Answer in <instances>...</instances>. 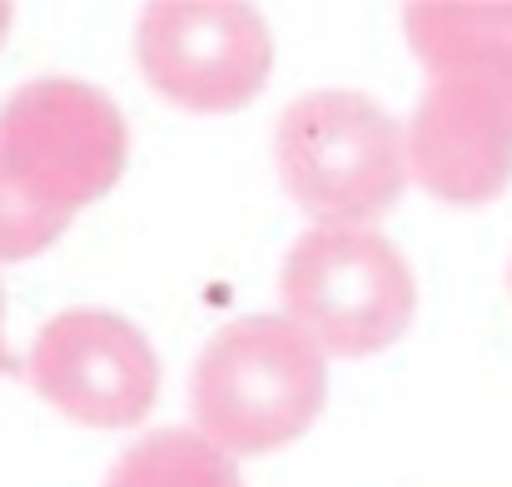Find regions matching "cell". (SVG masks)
<instances>
[{"mask_svg": "<svg viewBox=\"0 0 512 487\" xmlns=\"http://www.w3.org/2000/svg\"><path fill=\"white\" fill-rule=\"evenodd\" d=\"M274 164L289 199L319 229H368L408 184L403 125L358 90H309L274 130Z\"/></svg>", "mask_w": 512, "mask_h": 487, "instance_id": "3957f363", "label": "cell"}, {"mask_svg": "<svg viewBox=\"0 0 512 487\" xmlns=\"http://www.w3.org/2000/svg\"><path fill=\"white\" fill-rule=\"evenodd\" d=\"M194 433L224 458H264L314 428L329 398V358L289 319H234L194 358Z\"/></svg>", "mask_w": 512, "mask_h": 487, "instance_id": "7a4b0ae2", "label": "cell"}, {"mask_svg": "<svg viewBox=\"0 0 512 487\" xmlns=\"http://www.w3.org/2000/svg\"><path fill=\"white\" fill-rule=\"evenodd\" d=\"M145 80L184 110H244L274 70V30L239 0H160L135 25Z\"/></svg>", "mask_w": 512, "mask_h": 487, "instance_id": "5b68a950", "label": "cell"}, {"mask_svg": "<svg viewBox=\"0 0 512 487\" xmlns=\"http://www.w3.org/2000/svg\"><path fill=\"white\" fill-rule=\"evenodd\" d=\"M10 20H15V10L0 0V45H5V35H10Z\"/></svg>", "mask_w": 512, "mask_h": 487, "instance_id": "8fae6325", "label": "cell"}, {"mask_svg": "<svg viewBox=\"0 0 512 487\" xmlns=\"http://www.w3.org/2000/svg\"><path fill=\"white\" fill-rule=\"evenodd\" d=\"M105 487H244V478L194 428H155L115 458Z\"/></svg>", "mask_w": 512, "mask_h": 487, "instance_id": "9c48e42d", "label": "cell"}, {"mask_svg": "<svg viewBox=\"0 0 512 487\" xmlns=\"http://www.w3.org/2000/svg\"><path fill=\"white\" fill-rule=\"evenodd\" d=\"M0 319H5V309H0ZM0 373H20V363H15V353L5 348V328H0Z\"/></svg>", "mask_w": 512, "mask_h": 487, "instance_id": "30bf717a", "label": "cell"}, {"mask_svg": "<svg viewBox=\"0 0 512 487\" xmlns=\"http://www.w3.org/2000/svg\"><path fill=\"white\" fill-rule=\"evenodd\" d=\"M284 319L329 358H368L398 343L418 314L408 259L373 229H309L294 239L284 274Z\"/></svg>", "mask_w": 512, "mask_h": 487, "instance_id": "277c9868", "label": "cell"}, {"mask_svg": "<svg viewBox=\"0 0 512 487\" xmlns=\"http://www.w3.org/2000/svg\"><path fill=\"white\" fill-rule=\"evenodd\" d=\"M403 35L428 75H512V5H408Z\"/></svg>", "mask_w": 512, "mask_h": 487, "instance_id": "ba28073f", "label": "cell"}, {"mask_svg": "<svg viewBox=\"0 0 512 487\" xmlns=\"http://www.w3.org/2000/svg\"><path fill=\"white\" fill-rule=\"evenodd\" d=\"M130 160L120 105L85 80H30L0 105V264L45 254Z\"/></svg>", "mask_w": 512, "mask_h": 487, "instance_id": "6da1fadb", "label": "cell"}, {"mask_svg": "<svg viewBox=\"0 0 512 487\" xmlns=\"http://www.w3.org/2000/svg\"><path fill=\"white\" fill-rule=\"evenodd\" d=\"M403 164L443 204H493L512 184V75H433L403 125Z\"/></svg>", "mask_w": 512, "mask_h": 487, "instance_id": "52a82bcc", "label": "cell"}, {"mask_svg": "<svg viewBox=\"0 0 512 487\" xmlns=\"http://www.w3.org/2000/svg\"><path fill=\"white\" fill-rule=\"evenodd\" d=\"M30 388L85 428H135L160 398L155 343L110 309H65L35 333Z\"/></svg>", "mask_w": 512, "mask_h": 487, "instance_id": "8992f818", "label": "cell"}]
</instances>
